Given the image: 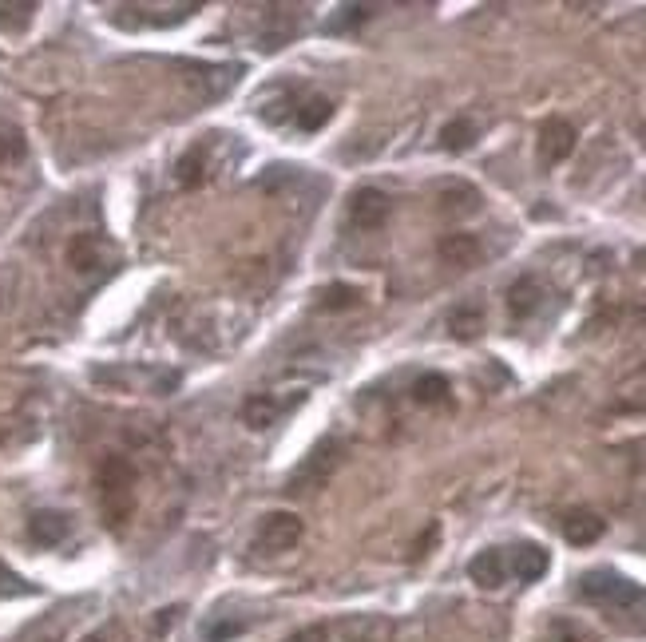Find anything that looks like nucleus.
<instances>
[{"label":"nucleus","instance_id":"f257e3e1","mask_svg":"<svg viewBox=\"0 0 646 642\" xmlns=\"http://www.w3.org/2000/svg\"><path fill=\"white\" fill-rule=\"evenodd\" d=\"M96 488H100V512L108 520L111 532H123V524L135 512V464L127 456H104L100 472H96Z\"/></svg>","mask_w":646,"mask_h":642},{"label":"nucleus","instance_id":"f03ea898","mask_svg":"<svg viewBox=\"0 0 646 642\" xmlns=\"http://www.w3.org/2000/svg\"><path fill=\"white\" fill-rule=\"evenodd\" d=\"M579 599L591 603V607L611 611L615 619H623V615H631L639 603H646V591L635 583V579H627V575H619V571H611V567H595V571L579 575Z\"/></svg>","mask_w":646,"mask_h":642},{"label":"nucleus","instance_id":"7ed1b4c3","mask_svg":"<svg viewBox=\"0 0 646 642\" xmlns=\"http://www.w3.org/2000/svg\"><path fill=\"white\" fill-rule=\"evenodd\" d=\"M337 460H341V440L325 436L322 444L306 456V464L290 476V492H306V488H325L329 476L337 472Z\"/></svg>","mask_w":646,"mask_h":642},{"label":"nucleus","instance_id":"20e7f679","mask_svg":"<svg viewBox=\"0 0 646 642\" xmlns=\"http://www.w3.org/2000/svg\"><path fill=\"white\" fill-rule=\"evenodd\" d=\"M389 214H393V199L377 187H357L349 195V222L357 230H381L389 222Z\"/></svg>","mask_w":646,"mask_h":642},{"label":"nucleus","instance_id":"39448f33","mask_svg":"<svg viewBox=\"0 0 646 642\" xmlns=\"http://www.w3.org/2000/svg\"><path fill=\"white\" fill-rule=\"evenodd\" d=\"M571 151H575V127L567 119H547L539 127V163L543 167H559Z\"/></svg>","mask_w":646,"mask_h":642},{"label":"nucleus","instance_id":"423d86ee","mask_svg":"<svg viewBox=\"0 0 646 642\" xmlns=\"http://www.w3.org/2000/svg\"><path fill=\"white\" fill-rule=\"evenodd\" d=\"M298 539H302V520L294 512H274L262 520L258 543L266 551H290V547H298Z\"/></svg>","mask_w":646,"mask_h":642},{"label":"nucleus","instance_id":"0eeeda50","mask_svg":"<svg viewBox=\"0 0 646 642\" xmlns=\"http://www.w3.org/2000/svg\"><path fill=\"white\" fill-rule=\"evenodd\" d=\"M559 528H563V539L575 543V547H591L595 539H603V532H607L603 516H595L591 508H571V512L559 520Z\"/></svg>","mask_w":646,"mask_h":642},{"label":"nucleus","instance_id":"6e6552de","mask_svg":"<svg viewBox=\"0 0 646 642\" xmlns=\"http://www.w3.org/2000/svg\"><path fill=\"white\" fill-rule=\"evenodd\" d=\"M508 559H504V551L500 547H488V551H480L472 563H468V575H472V583L476 587H484V591H496V587H504L508 583Z\"/></svg>","mask_w":646,"mask_h":642},{"label":"nucleus","instance_id":"1a4fd4ad","mask_svg":"<svg viewBox=\"0 0 646 642\" xmlns=\"http://www.w3.org/2000/svg\"><path fill=\"white\" fill-rule=\"evenodd\" d=\"M72 532V524H68V516L64 512H32V520H28V535H32V543H40V547H60L64 539Z\"/></svg>","mask_w":646,"mask_h":642},{"label":"nucleus","instance_id":"9d476101","mask_svg":"<svg viewBox=\"0 0 646 642\" xmlns=\"http://www.w3.org/2000/svg\"><path fill=\"white\" fill-rule=\"evenodd\" d=\"M436 250H440V258H444L448 266H464V270H468V266H476V262L484 258V250H480V238H476V234H444Z\"/></svg>","mask_w":646,"mask_h":642},{"label":"nucleus","instance_id":"9b49d317","mask_svg":"<svg viewBox=\"0 0 646 642\" xmlns=\"http://www.w3.org/2000/svg\"><path fill=\"white\" fill-rule=\"evenodd\" d=\"M104 258H108V246H104V238H96V234H80V238L68 246V262H72V270H80V274L100 270Z\"/></svg>","mask_w":646,"mask_h":642},{"label":"nucleus","instance_id":"f8f14e48","mask_svg":"<svg viewBox=\"0 0 646 642\" xmlns=\"http://www.w3.org/2000/svg\"><path fill=\"white\" fill-rule=\"evenodd\" d=\"M207 171H211V163H207V143H195L191 151L179 155V163H175V183L187 187V191H195V187L207 179Z\"/></svg>","mask_w":646,"mask_h":642},{"label":"nucleus","instance_id":"ddd939ff","mask_svg":"<svg viewBox=\"0 0 646 642\" xmlns=\"http://www.w3.org/2000/svg\"><path fill=\"white\" fill-rule=\"evenodd\" d=\"M547 563H551V559H547V551H543L539 543H520V547L512 551V563H508V567H512L524 583H536V579L547 575Z\"/></svg>","mask_w":646,"mask_h":642},{"label":"nucleus","instance_id":"4468645a","mask_svg":"<svg viewBox=\"0 0 646 642\" xmlns=\"http://www.w3.org/2000/svg\"><path fill=\"white\" fill-rule=\"evenodd\" d=\"M286 409H290V405H278L270 393H254V397L242 401V421L250 428H270Z\"/></svg>","mask_w":646,"mask_h":642},{"label":"nucleus","instance_id":"2eb2a0df","mask_svg":"<svg viewBox=\"0 0 646 642\" xmlns=\"http://www.w3.org/2000/svg\"><path fill=\"white\" fill-rule=\"evenodd\" d=\"M539 302H543V290H539L536 278H520V282L508 290V314L516 321L532 318L539 310Z\"/></svg>","mask_w":646,"mask_h":642},{"label":"nucleus","instance_id":"dca6fc26","mask_svg":"<svg viewBox=\"0 0 646 642\" xmlns=\"http://www.w3.org/2000/svg\"><path fill=\"white\" fill-rule=\"evenodd\" d=\"M440 211L444 214L480 211V191L468 187V183H448V187H440Z\"/></svg>","mask_w":646,"mask_h":642},{"label":"nucleus","instance_id":"f3484780","mask_svg":"<svg viewBox=\"0 0 646 642\" xmlns=\"http://www.w3.org/2000/svg\"><path fill=\"white\" fill-rule=\"evenodd\" d=\"M329 115H333V100L329 96H310V100L298 104V127L302 131H322L329 123Z\"/></svg>","mask_w":646,"mask_h":642},{"label":"nucleus","instance_id":"a211bd4d","mask_svg":"<svg viewBox=\"0 0 646 642\" xmlns=\"http://www.w3.org/2000/svg\"><path fill=\"white\" fill-rule=\"evenodd\" d=\"M440 143H444V151H468V147L476 143V123H472V119H452V123H444Z\"/></svg>","mask_w":646,"mask_h":642},{"label":"nucleus","instance_id":"6ab92c4d","mask_svg":"<svg viewBox=\"0 0 646 642\" xmlns=\"http://www.w3.org/2000/svg\"><path fill=\"white\" fill-rule=\"evenodd\" d=\"M413 401H417V405H444V401H448V381H444L440 373H425V377H417V385H413Z\"/></svg>","mask_w":646,"mask_h":642},{"label":"nucleus","instance_id":"aec40b11","mask_svg":"<svg viewBox=\"0 0 646 642\" xmlns=\"http://www.w3.org/2000/svg\"><path fill=\"white\" fill-rule=\"evenodd\" d=\"M357 302H361V290H357V286H345V282L325 286L322 294H318V306H322V310H349V306H357Z\"/></svg>","mask_w":646,"mask_h":642},{"label":"nucleus","instance_id":"412c9836","mask_svg":"<svg viewBox=\"0 0 646 642\" xmlns=\"http://www.w3.org/2000/svg\"><path fill=\"white\" fill-rule=\"evenodd\" d=\"M24 159V131L12 123H0V163H20Z\"/></svg>","mask_w":646,"mask_h":642},{"label":"nucleus","instance_id":"4be33fe9","mask_svg":"<svg viewBox=\"0 0 646 642\" xmlns=\"http://www.w3.org/2000/svg\"><path fill=\"white\" fill-rule=\"evenodd\" d=\"M448 325H452V337L472 341V337L480 333V325H484V314H480L476 306H468V310H456V314L448 318Z\"/></svg>","mask_w":646,"mask_h":642},{"label":"nucleus","instance_id":"5701e85b","mask_svg":"<svg viewBox=\"0 0 646 642\" xmlns=\"http://www.w3.org/2000/svg\"><path fill=\"white\" fill-rule=\"evenodd\" d=\"M539 642H595L591 631H583L579 623H567V619H559V623H551L547 627V635Z\"/></svg>","mask_w":646,"mask_h":642},{"label":"nucleus","instance_id":"b1692460","mask_svg":"<svg viewBox=\"0 0 646 642\" xmlns=\"http://www.w3.org/2000/svg\"><path fill=\"white\" fill-rule=\"evenodd\" d=\"M365 16H369V8H365V4H345V8H337V16L329 20V32H345V28L361 24Z\"/></svg>","mask_w":646,"mask_h":642},{"label":"nucleus","instance_id":"393cba45","mask_svg":"<svg viewBox=\"0 0 646 642\" xmlns=\"http://www.w3.org/2000/svg\"><path fill=\"white\" fill-rule=\"evenodd\" d=\"M242 635V623L238 619H218L211 627H203V642H226V639H238Z\"/></svg>","mask_w":646,"mask_h":642},{"label":"nucleus","instance_id":"a878e982","mask_svg":"<svg viewBox=\"0 0 646 642\" xmlns=\"http://www.w3.org/2000/svg\"><path fill=\"white\" fill-rule=\"evenodd\" d=\"M286 642H325V627H302V631H294Z\"/></svg>","mask_w":646,"mask_h":642},{"label":"nucleus","instance_id":"bb28decb","mask_svg":"<svg viewBox=\"0 0 646 642\" xmlns=\"http://www.w3.org/2000/svg\"><path fill=\"white\" fill-rule=\"evenodd\" d=\"M84 642H100V639H96V635H92V639H84Z\"/></svg>","mask_w":646,"mask_h":642},{"label":"nucleus","instance_id":"cd10ccee","mask_svg":"<svg viewBox=\"0 0 646 642\" xmlns=\"http://www.w3.org/2000/svg\"><path fill=\"white\" fill-rule=\"evenodd\" d=\"M639 409H646V401H643V405H639Z\"/></svg>","mask_w":646,"mask_h":642}]
</instances>
